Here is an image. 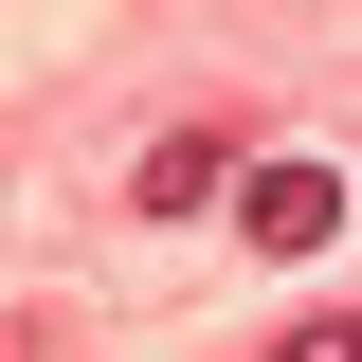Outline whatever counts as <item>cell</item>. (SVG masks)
Masks as SVG:
<instances>
[{"mask_svg": "<svg viewBox=\"0 0 362 362\" xmlns=\"http://www.w3.org/2000/svg\"><path fill=\"white\" fill-rule=\"evenodd\" d=\"M272 362H362V326H290V344H272Z\"/></svg>", "mask_w": 362, "mask_h": 362, "instance_id": "3957f363", "label": "cell"}, {"mask_svg": "<svg viewBox=\"0 0 362 362\" xmlns=\"http://www.w3.org/2000/svg\"><path fill=\"white\" fill-rule=\"evenodd\" d=\"M235 235H254V254H326V235H344V181L326 163H254L235 181Z\"/></svg>", "mask_w": 362, "mask_h": 362, "instance_id": "6da1fadb", "label": "cell"}, {"mask_svg": "<svg viewBox=\"0 0 362 362\" xmlns=\"http://www.w3.org/2000/svg\"><path fill=\"white\" fill-rule=\"evenodd\" d=\"M218 181H235L218 127H163V145H145V199H163V218H181V199H218Z\"/></svg>", "mask_w": 362, "mask_h": 362, "instance_id": "7a4b0ae2", "label": "cell"}]
</instances>
